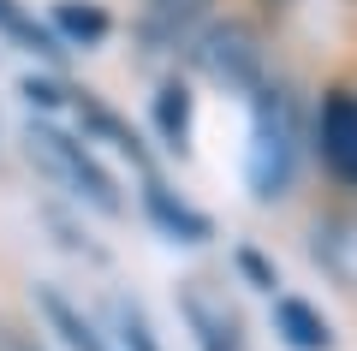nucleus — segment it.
Wrapping results in <instances>:
<instances>
[{"label": "nucleus", "instance_id": "1", "mask_svg": "<svg viewBox=\"0 0 357 351\" xmlns=\"http://www.w3.org/2000/svg\"><path fill=\"white\" fill-rule=\"evenodd\" d=\"M292 161H298V113L286 89H256V119H250V161H244V179H250L256 202L286 197L292 185Z\"/></svg>", "mask_w": 357, "mask_h": 351}, {"label": "nucleus", "instance_id": "2", "mask_svg": "<svg viewBox=\"0 0 357 351\" xmlns=\"http://www.w3.org/2000/svg\"><path fill=\"white\" fill-rule=\"evenodd\" d=\"M24 143H30V161H36L42 173L54 179V185H66L72 197L96 202L102 214H119V191H114V179L96 167V155H89L77 137H66V131H54V126H30Z\"/></svg>", "mask_w": 357, "mask_h": 351}, {"label": "nucleus", "instance_id": "3", "mask_svg": "<svg viewBox=\"0 0 357 351\" xmlns=\"http://www.w3.org/2000/svg\"><path fill=\"white\" fill-rule=\"evenodd\" d=\"M197 66H203V77H215L220 89H262V48H256L250 24H238V18H227V24H208L203 36H197Z\"/></svg>", "mask_w": 357, "mask_h": 351}, {"label": "nucleus", "instance_id": "4", "mask_svg": "<svg viewBox=\"0 0 357 351\" xmlns=\"http://www.w3.org/2000/svg\"><path fill=\"white\" fill-rule=\"evenodd\" d=\"M316 137H321V161L340 185L357 191V89H333L321 101V119H316Z\"/></svg>", "mask_w": 357, "mask_h": 351}, {"label": "nucleus", "instance_id": "5", "mask_svg": "<svg viewBox=\"0 0 357 351\" xmlns=\"http://www.w3.org/2000/svg\"><path fill=\"white\" fill-rule=\"evenodd\" d=\"M185 322H191V334H197V351H250L244 334H238V315H232L227 304H215L203 286L185 292Z\"/></svg>", "mask_w": 357, "mask_h": 351}, {"label": "nucleus", "instance_id": "6", "mask_svg": "<svg viewBox=\"0 0 357 351\" xmlns=\"http://www.w3.org/2000/svg\"><path fill=\"white\" fill-rule=\"evenodd\" d=\"M274 327L292 351H333V327L321 310H310L304 298H280L274 304Z\"/></svg>", "mask_w": 357, "mask_h": 351}, {"label": "nucleus", "instance_id": "7", "mask_svg": "<svg viewBox=\"0 0 357 351\" xmlns=\"http://www.w3.org/2000/svg\"><path fill=\"white\" fill-rule=\"evenodd\" d=\"M42 315L54 322V334H60L72 351H107V334L89 322V315H77V310H72V304H66L54 286H42Z\"/></svg>", "mask_w": 357, "mask_h": 351}, {"label": "nucleus", "instance_id": "8", "mask_svg": "<svg viewBox=\"0 0 357 351\" xmlns=\"http://www.w3.org/2000/svg\"><path fill=\"white\" fill-rule=\"evenodd\" d=\"M107 351H161L137 304H126V298L107 304Z\"/></svg>", "mask_w": 357, "mask_h": 351}, {"label": "nucleus", "instance_id": "9", "mask_svg": "<svg viewBox=\"0 0 357 351\" xmlns=\"http://www.w3.org/2000/svg\"><path fill=\"white\" fill-rule=\"evenodd\" d=\"M155 126H161L167 149H185L191 143V89L185 84H161V96H155Z\"/></svg>", "mask_w": 357, "mask_h": 351}, {"label": "nucleus", "instance_id": "10", "mask_svg": "<svg viewBox=\"0 0 357 351\" xmlns=\"http://www.w3.org/2000/svg\"><path fill=\"white\" fill-rule=\"evenodd\" d=\"M149 209H155V221H161L167 232H178V239H185V244L208 239V221H203V214H197V209H185V202H173V197H167L161 185H149Z\"/></svg>", "mask_w": 357, "mask_h": 351}, {"label": "nucleus", "instance_id": "11", "mask_svg": "<svg viewBox=\"0 0 357 351\" xmlns=\"http://www.w3.org/2000/svg\"><path fill=\"white\" fill-rule=\"evenodd\" d=\"M54 24H60L72 42H84V48L107 36V13H102V6H89V0H84V6H77V0H60V6H54Z\"/></svg>", "mask_w": 357, "mask_h": 351}, {"label": "nucleus", "instance_id": "12", "mask_svg": "<svg viewBox=\"0 0 357 351\" xmlns=\"http://www.w3.org/2000/svg\"><path fill=\"white\" fill-rule=\"evenodd\" d=\"M0 30H6L13 42H24V48H36V54H60V48H54V36L36 24V18L18 13V0H0Z\"/></svg>", "mask_w": 357, "mask_h": 351}, {"label": "nucleus", "instance_id": "13", "mask_svg": "<svg viewBox=\"0 0 357 351\" xmlns=\"http://www.w3.org/2000/svg\"><path fill=\"white\" fill-rule=\"evenodd\" d=\"M208 0H149V36H178Z\"/></svg>", "mask_w": 357, "mask_h": 351}, {"label": "nucleus", "instance_id": "14", "mask_svg": "<svg viewBox=\"0 0 357 351\" xmlns=\"http://www.w3.org/2000/svg\"><path fill=\"white\" fill-rule=\"evenodd\" d=\"M0 351H42V339L24 334L18 322H6V315H0Z\"/></svg>", "mask_w": 357, "mask_h": 351}]
</instances>
